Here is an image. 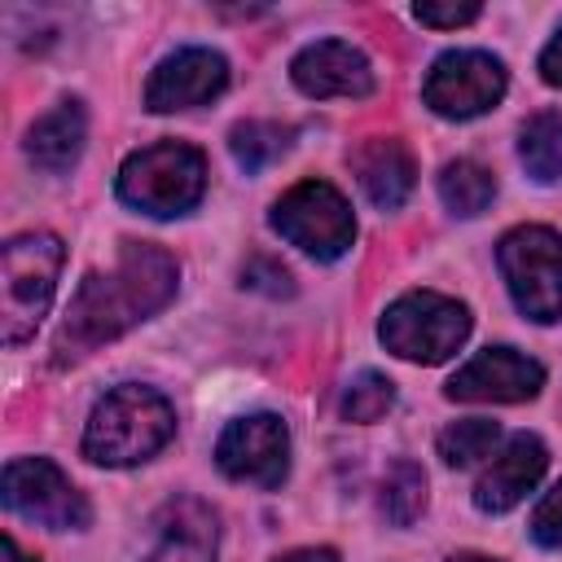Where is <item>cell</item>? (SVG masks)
Returning a JSON list of instances; mask_svg holds the SVG:
<instances>
[{
  "instance_id": "cell-2",
  "label": "cell",
  "mask_w": 562,
  "mask_h": 562,
  "mask_svg": "<svg viewBox=\"0 0 562 562\" xmlns=\"http://www.w3.org/2000/svg\"><path fill=\"white\" fill-rule=\"evenodd\" d=\"M176 435V408L162 391L123 382L105 391L83 426V457L97 465H140L162 452Z\"/></svg>"
},
{
  "instance_id": "cell-15",
  "label": "cell",
  "mask_w": 562,
  "mask_h": 562,
  "mask_svg": "<svg viewBox=\"0 0 562 562\" xmlns=\"http://www.w3.org/2000/svg\"><path fill=\"white\" fill-rule=\"evenodd\" d=\"M215 549H220L215 509L193 496H176L158 514V544L149 549L145 562H215Z\"/></svg>"
},
{
  "instance_id": "cell-1",
  "label": "cell",
  "mask_w": 562,
  "mask_h": 562,
  "mask_svg": "<svg viewBox=\"0 0 562 562\" xmlns=\"http://www.w3.org/2000/svg\"><path fill=\"white\" fill-rule=\"evenodd\" d=\"M180 268L167 250L149 241H123L110 272H88L70 299L57 351L61 360H79L101 342H114L132 325L149 321L176 299Z\"/></svg>"
},
{
  "instance_id": "cell-17",
  "label": "cell",
  "mask_w": 562,
  "mask_h": 562,
  "mask_svg": "<svg viewBox=\"0 0 562 562\" xmlns=\"http://www.w3.org/2000/svg\"><path fill=\"white\" fill-rule=\"evenodd\" d=\"M83 136H88V114L79 101H57L44 119L31 123L26 132V154L40 171H66L79 162L83 154Z\"/></svg>"
},
{
  "instance_id": "cell-9",
  "label": "cell",
  "mask_w": 562,
  "mask_h": 562,
  "mask_svg": "<svg viewBox=\"0 0 562 562\" xmlns=\"http://www.w3.org/2000/svg\"><path fill=\"white\" fill-rule=\"evenodd\" d=\"M4 505L48 531H79L92 518L83 492L48 457H18L4 465Z\"/></svg>"
},
{
  "instance_id": "cell-6",
  "label": "cell",
  "mask_w": 562,
  "mask_h": 562,
  "mask_svg": "<svg viewBox=\"0 0 562 562\" xmlns=\"http://www.w3.org/2000/svg\"><path fill=\"white\" fill-rule=\"evenodd\" d=\"M496 263L514 307L527 321L536 325L562 321V233L544 224H518L501 237Z\"/></svg>"
},
{
  "instance_id": "cell-16",
  "label": "cell",
  "mask_w": 562,
  "mask_h": 562,
  "mask_svg": "<svg viewBox=\"0 0 562 562\" xmlns=\"http://www.w3.org/2000/svg\"><path fill=\"white\" fill-rule=\"evenodd\" d=\"M351 171L360 180V189L369 193L373 206L382 211H395L408 202L413 184H417V167H413V154L404 140L395 136H373L364 140L356 154H351Z\"/></svg>"
},
{
  "instance_id": "cell-13",
  "label": "cell",
  "mask_w": 562,
  "mask_h": 562,
  "mask_svg": "<svg viewBox=\"0 0 562 562\" xmlns=\"http://www.w3.org/2000/svg\"><path fill=\"white\" fill-rule=\"evenodd\" d=\"M290 79L303 97H369L373 66L347 40H316L290 61Z\"/></svg>"
},
{
  "instance_id": "cell-21",
  "label": "cell",
  "mask_w": 562,
  "mask_h": 562,
  "mask_svg": "<svg viewBox=\"0 0 562 562\" xmlns=\"http://www.w3.org/2000/svg\"><path fill=\"white\" fill-rule=\"evenodd\" d=\"M496 443H501V426L487 417H465V422H452L439 430V457L457 470L479 465L483 457L496 452Z\"/></svg>"
},
{
  "instance_id": "cell-28",
  "label": "cell",
  "mask_w": 562,
  "mask_h": 562,
  "mask_svg": "<svg viewBox=\"0 0 562 562\" xmlns=\"http://www.w3.org/2000/svg\"><path fill=\"white\" fill-rule=\"evenodd\" d=\"M0 562H35V558H26L13 536H0Z\"/></svg>"
},
{
  "instance_id": "cell-3",
  "label": "cell",
  "mask_w": 562,
  "mask_h": 562,
  "mask_svg": "<svg viewBox=\"0 0 562 562\" xmlns=\"http://www.w3.org/2000/svg\"><path fill=\"white\" fill-rule=\"evenodd\" d=\"M66 263V246L57 233H18L4 241V272H0V338L9 347L26 342L44 321L57 277Z\"/></svg>"
},
{
  "instance_id": "cell-8",
  "label": "cell",
  "mask_w": 562,
  "mask_h": 562,
  "mask_svg": "<svg viewBox=\"0 0 562 562\" xmlns=\"http://www.w3.org/2000/svg\"><path fill=\"white\" fill-rule=\"evenodd\" d=\"M505 88H509V75L501 57L483 48H452V53H439L435 66L426 70L422 101L439 119H479L505 97Z\"/></svg>"
},
{
  "instance_id": "cell-14",
  "label": "cell",
  "mask_w": 562,
  "mask_h": 562,
  "mask_svg": "<svg viewBox=\"0 0 562 562\" xmlns=\"http://www.w3.org/2000/svg\"><path fill=\"white\" fill-rule=\"evenodd\" d=\"M544 465H549V452L536 435H514L501 452H492L487 470L479 474L474 483V505L483 514H505L514 509L540 479H544Z\"/></svg>"
},
{
  "instance_id": "cell-22",
  "label": "cell",
  "mask_w": 562,
  "mask_h": 562,
  "mask_svg": "<svg viewBox=\"0 0 562 562\" xmlns=\"http://www.w3.org/2000/svg\"><path fill=\"white\" fill-rule=\"evenodd\" d=\"M382 509L395 527H413L426 509V474L417 461H395L382 483Z\"/></svg>"
},
{
  "instance_id": "cell-23",
  "label": "cell",
  "mask_w": 562,
  "mask_h": 562,
  "mask_svg": "<svg viewBox=\"0 0 562 562\" xmlns=\"http://www.w3.org/2000/svg\"><path fill=\"white\" fill-rule=\"evenodd\" d=\"M391 404H395V382L373 373V369L356 373L342 391V417L347 422H378L382 413H391Z\"/></svg>"
},
{
  "instance_id": "cell-27",
  "label": "cell",
  "mask_w": 562,
  "mask_h": 562,
  "mask_svg": "<svg viewBox=\"0 0 562 562\" xmlns=\"http://www.w3.org/2000/svg\"><path fill=\"white\" fill-rule=\"evenodd\" d=\"M277 562H338V553L334 549H294V553H285Z\"/></svg>"
},
{
  "instance_id": "cell-24",
  "label": "cell",
  "mask_w": 562,
  "mask_h": 562,
  "mask_svg": "<svg viewBox=\"0 0 562 562\" xmlns=\"http://www.w3.org/2000/svg\"><path fill=\"white\" fill-rule=\"evenodd\" d=\"M531 540L540 549H562V479L540 496V505L531 509Z\"/></svg>"
},
{
  "instance_id": "cell-25",
  "label": "cell",
  "mask_w": 562,
  "mask_h": 562,
  "mask_svg": "<svg viewBox=\"0 0 562 562\" xmlns=\"http://www.w3.org/2000/svg\"><path fill=\"white\" fill-rule=\"evenodd\" d=\"M483 9L470 0V4H417L413 9V18L422 22V26H470L474 18H479Z\"/></svg>"
},
{
  "instance_id": "cell-11",
  "label": "cell",
  "mask_w": 562,
  "mask_h": 562,
  "mask_svg": "<svg viewBox=\"0 0 562 562\" xmlns=\"http://www.w3.org/2000/svg\"><path fill=\"white\" fill-rule=\"evenodd\" d=\"M544 386V369L514 351V347H483L474 360H465L452 378H448V400H465V404H522L536 400Z\"/></svg>"
},
{
  "instance_id": "cell-12",
  "label": "cell",
  "mask_w": 562,
  "mask_h": 562,
  "mask_svg": "<svg viewBox=\"0 0 562 562\" xmlns=\"http://www.w3.org/2000/svg\"><path fill=\"white\" fill-rule=\"evenodd\" d=\"M228 88V61L215 48H176L162 57L145 83V105L154 114H176L215 101Z\"/></svg>"
},
{
  "instance_id": "cell-7",
  "label": "cell",
  "mask_w": 562,
  "mask_h": 562,
  "mask_svg": "<svg viewBox=\"0 0 562 562\" xmlns=\"http://www.w3.org/2000/svg\"><path fill=\"white\" fill-rule=\"evenodd\" d=\"M272 228L299 246L303 255L329 263V259H342L356 241V215H351V202L329 184V180H299L294 189H285L277 202H272Z\"/></svg>"
},
{
  "instance_id": "cell-5",
  "label": "cell",
  "mask_w": 562,
  "mask_h": 562,
  "mask_svg": "<svg viewBox=\"0 0 562 562\" xmlns=\"http://www.w3.org/2000/svg\"><path fill=\"white\" fill-rule=\"evenodd\" d=\"M378 338L408 364H439L470 338V307L435 290H408L382 312Z\"/></svg>"
},
{
  "instance_id": "cell-20",
  "label": "cell",
  "mask_w": 562,
  "mask_h": 562,
  "mask_svg": "<svg viewBox=\"0 0 562 562\" xmlns=\"http://www.w3.org/2000/svg\"><path fill=\"white\" fill-rule=\"evenodd\" d=\"M290 127L285 123H272V119H246V123H237L233 132H228V149H233V158H237V167L246 171V176H255V171H263L268 162H277L285 149H290Z\"/></svg>"
},
{
  "instance_id": "cell-19",
  "label": "cell",
  "mask_w": 562,
  "mask_h": 562,
  "mask_svg": "<svg viewBox=\"0 0 562 562\" xmlns=\"http://www.w3.org/2000/svg\"><path fill=\"white\" fill-rule=\"evenodd\" d=\"M439 198L452 215H483L496 198V176L474 158H457L439 171Z\"/></svg>"
},
{
  "instance_id": "cell-4",
  "label": "cell",
  "mask_w": 562,
  "mask_h": 562,
  "mask_svg": "<svg viewBox=\"0 0 562 562\" xmlns=\"http://www.w3.org/2000/svg\"><path fill=\"white\" fill-rule=\"evenodd\" d=\"M114 189L127 206H136L154 220H171V215H184L202 202L206 158H202V149H193L184 140H158V145L127 154Z\"/></svg>"
},
{
  "instance_id": "cell-18",
  "label": "cell",
  "mask_w": 562,
  "mask_h": 562,
  "mask_svg": "<svg viewBox=\"0 0 562 562\" xmlns=\"http://www.w3.org/2000/svg\"><path fill=\"white\" fill-rule=\"evenodd\" d=\"M518 158L531 180H540V184L562 180V114H553V110L531 114L518 132Z\"/></svg>"
},
{
  "instance_id": "cell-26",
  "label": "cell",
  "mask_w": 562,
  "mask_h": 562,
  "mask_svg": "<svg viewBox=\"0 0 562 562\" xmlns=\"http://www.w3.org/2000/svg\"><path fill=\"white\" fill-rule=\"evenodd\" d=\"M540 79H544L549 88H562V26L553 31V40H549L544 53H540Z\"/></svg>"
},
{
  "instance_id": "cell-10",
  "label": "cell",
  "mask_w": 562,
  "mask_h": 562,
  "mask_svg": "<svg viewBox=\"0 0 562 562\" xmlns=\"http://www.w3.org/2000/svg\"><path fill=\"white\" fill-rule=\"evenodd\" d=\"M215 465L233 483H255V487H281L290 474V430L277 413H246L224 426L215 443Z\"/></svg>"
},
{
  "instance_id": "cell-29",
  "label": "cell",
  "mask_w": 562,
  "mask_h": 562,
  "mask_svg": "<svg viewBox=\"0 0 562 562\" xmlns=\"http://www.w3.org/2000/svg\"><path fill=\"white\" fill-rule=\"evenodd\" d=\"M448 562H501V558H487V553H452Z\"/></svg>"
}]
</instances>
